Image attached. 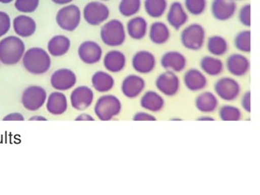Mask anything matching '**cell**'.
Returning <instances> with one entry per match:
<instances>
[{"label": "cell", "mask_w": 260, "mask_h": 195, "mask_svg": "<svg viewBox=\"0 0 260 195\" xmlns=\"http://www.w3.org/2000/svg\"><path fill=\"white\" fill-rule=\"evenodd\" d=\"M23 66L33 75H44L51 68L52 60L47 51L41 48H31L22 57Z\"/></svg>", "instance_id": "cell-1"}, {"label": "cell", "mask_w": 260, "mask_h": 195, "mask_svg": "<svg viewBox=\"0 0 260 195\" xmlns=\"http://www.w3.org/2000/svg\"><path fill=\"white\" fill-rule=\"evenodd\" d=\"M25 52L24 42L10 36L0 40V62L6 66H14L22 59Z\"/></svg>", "instance_id": "cell-2"}, {"label": "cell", "mask_w": 260, "mask_h": 195, "mask_svg": "<svg viewBox=\"0 0 260 195\" xmlns=\"http://www.w3.org/2000/svg\"><path fill=\"white\" fill-rule=\"evenodd\" d=\"M101 39L104 44L110 48L122 46L126 39L123 23L118 19H112L105 23L101 29Z\"/></svg>", "instance_id": "cell-3"}, {"label": "cell", "mask_w": 260, "mask_h": 195, "mask_svg": "<svg viewBox=\"0 0 260 195\" xmlns=\"http://www.w3.org/2000/svg\"><path fill=\"white\" fill-rule=\"evenodd\" d=\"M122 102L112 94H106L98 98L94 106L95 116L101 121H110L118 116L122 111Z\"/></svg>", "instance_id": "cell-4"}, {"label": "cell", "mask_w": 260, "mask_h": 195, "mask_svg": "<svg viewBox=\"0 0 260 195\" xmlns=\"http://www.w3.org/2000/svg\"><path fill=\"white\" fill-rule=\"evenodd\" d=\"M207 33L203 25L192 23L187 25L180 33V43L189 51H199L204 47Z\"/></svg>", "instance_id": "cell-5"}, {"label": "cell", "mask_w": 260, "mask_h": 195, "mask_svg": "<svg viewBox=\"0 0 260 195\" xmlns=\"http://www.w3.org/2000/svg\"><path fill=\"white\" fill-rule=\"evenodd\" d=\"M217 98L223 102H232L237 100L242 92V86L237 79L232 77H222L217 79L214 84Z\"/></svg>", "instance_id": "cell-6"}, {"label": "cell", "mask_w": 260, "mask_h": 195, "mask_svg": "<svg viewBox=\"0 0 260 195\" xmlns=\"http://www.w3.org/2000/svg\"><path fill=\"white\" fill-rule=\"evenodd\" d=\"M81 20L82 13L79 7L75 5L62 7L56 13V23L66 31L72 32L75 30L80 25Z\"/></svg>", "instance_id": "cell-7"}, {"label": "cell", "mask_w": 260, "mask_h": 195, "mask_svg": "<svg viewBox=\"0 0 260 195\" xmlns=\"http://www.w3.org/2000/svg\"><path fill=\"white\" fill-rule=\"evenodd\" d=\"M110 11L107 5L99 1L88 3L83 11L85 21L92 26H98L110 17Z\"/></svg>", "instance_id": "cell-8"}, {"label": "cell", "mask_w": 260, "mask_h": 195, "mask_svg": "<svg viewBox=\"0 0 260 195\" xmlns=\"http://www.w3.org/2000/svg\"><path fill=\"white\" fill-rule=\"evenodd\" d=\"M48 99L47 91L44 87L31 85L26 87L21 95V103L29 111H37L42 108Z\"/></svg>", "instance_id": "cell-9"}, {"label": "cell", "mask_w": 260, "mask_h": 195, "mask_svg": "<svg viewBox=\"0 0 260 195\" xmlns=\"http://www.w3.org/2000/svg\"><path fill=\"white\" fill-rule=\"evenodd\" d=\"M155 86L160 93L172 98L179 93L181 82L176 73L166 71L157 76L155 80Z\"/></svg>", "instance_id": "cell-10"}, {"label": "cell", "mask_w": 260, "mask_h": 195, "mask_svg": "<svg viewBox=\"0 0 260 195\" xmlns=\"http://www.w3.org/2000/svg\"><path fill=\"white\" fill-rule=\"evenodd\" d=\"M132 66L136 72L141 75H148L153 72L157 67V59L153 52L147 50L138 51L133 56Z\"/></svg>", "instance_id": "cell-11"}, {"label": "cell", "mask_w": 260, "mask_h": 195, "mask_svg": "<svg viewBox=\"0 0 260 195\" xmlns=\"http://www.w3.org/2000/svg\"><path fill=\"white\" fill-rule=\"evenodd\" d=\"M78 55L79 59L85 64H95L102 60L103 49L96 42L87 40L79 46Z\"/></svg>", "instance_id": "cell-12"}, {"label": "cell", "mask_w": 260, "mask_h": 195, "mask_svg": "<svg viewBox=\"0 0 260 195\" xmlns=\"http://www.w3.org/2000/svg\"><path fill=\"white\" fill-rule=\"evenodd\" d=\"M50 82L54 89L59 91H68L76 84L77 76L70 69H59L52 74Z\"/></svg>", "instance_id": "cell-13"}, {"label": "cell", "mask_w": 260, "mask_h": 195, "mask_svg": "<svg viewBox=\"0 0 260 195\" xmlns=\"http://www.w3.org/2000/svg\"><path fill=\"white\" fill-rule=\"evenodd\" d=\"M94 96L95 95L91 87L84 85L79 86L71 92V106L78 111H83L93 104Z\"/></svg>", "instance_id": "cell-14"}, {"label": "cell", "mask_w": 260, "mask_h": 195, "mask_svg": "<svg viewBox=\"0 0 260 195\" xmlns=\"http://www.w3.org/2000/svg\"><path fill=\"white\" fill-rule=\"evenodd\" d=\"M145 79L140 75L132 74L124 78L121 84V91L128 99H136L145 91Z\"/></svg>", "instance_id": "cell-15"}, {"label": "cell", "mask_w": 260, "mask_h": 195, "mask_svg": "<svg viewBox=\"0 0 260 195\" xmlns=\"http://www.w3.org/2000/svg\"><path fill=\"white\" fill-rule=\"evenodd\" d=\"M237 10L235 0H213L211 3V14L217 21H229L234 17Z\"/></svg>", "instance_id": "cell-16"}, {"label": "cell", "mask_w": 260, "mask_h": 195, "mask_svg": "<svg viewBox=\"0 0 260 195\" xmlns=\"http://www.w3.org/2000/svg\"><path fill=\"white\" fill-rule=\"evenodd\" d=\"M187 58L179 51H168L161 56L160 64L165 71L181 73L187 67Z\"/></svg>", "instance_id": "cell-17"}, {"label": "cell", "mask_w": 260, "mask_h": 195, "mask_svg": "<svg viewBox=\"0 0 260 195\" xmlns=\"http://www.w3.org/2000/svg\"><path fill=\"white\" fill-rule=\"evenodd\" d=\"M225 67L234 77H243L250 71V61L242 53H233L226 60Z\"/></svg>", "instance_id": "cell-18"}, {"label": "cell", "mask_w": 260, "mask_h": 195, "mask_svg": "<svg viewBox=\"0 0 260 195\" xmlns=\"http://www.w3.org/2000/svg\"><path fill=\"white\" fill-rule=\"evenodd\" d=\"M167 21L170 26L179 30L188 23V13L184 5L179 1H175L167 11Z\"/></svg>", "instance_id": "cell-19"}, {"label": "cell", "mask_w": 260, "mask_h": 195, "mask_svg": "<svg viewBox=\"0 0 260 195\" xmlns=\"http://www.w3.org/2000/svg\"><path fill=\"white\" fill-rule=\"evenodd\" d=\"M186 88L192 92L203 91L208 85V79L203 71L199 69H189L184 73L183 78Z\"/></svg>", "instance_id": "cell-20"}, {"label": "cell", "mask_w": 260, "mask_h": 195, "mask_svg": "<svg viewBox=\"0 0 260 195\" xmlns=\"http://www.w3.org/2000/svg\"><path fill=\"white\" fill-rule=\"evenodd\" d=\"M141 108L150 113H160L165 107V100L160 92L149 90L145 91L140 101Z\"/></svg>", "instance_id": "cell-21"}, {"label": "cell", "mask_w": 260, "mask_h": 195, "mask_svg": "<svg viewBox=\"0 0 260 195\" xmlns=\"http://www.w3.org/2000/svg\"><path fill=\"white\" fill-rule=\"evenodd\" d=\"M195 107L203 114H212L219 107V100L212 91H203L195 99Z\"/></svg>", "instance_id": "cell-22"}, {"label": "cell", "mask_w": 260, "mask_h": 195, "mask_svg": "<svg viewBox=\"0 0 260 195\" xmlns=\"http://www.w3.org/2000/svg\"><path fill=\"white\" fill-rule=\"evenodd\" d=\"M103 64L106 71L117 74L122 72L126 67V57L121 51H109L104 56Z\"/></svg>", "instance_id": "cell-23"}, {"label": "cell", "mask_w": 260, "mask_h": 195, "mask_svg": "<svg viewBox=\"0 0 260 195\" xmlns=\"http://www.w3.org/2000/svg\"><path fill=\"white\" fill-rule=\"evenodd\" d=\"M13 29L17 36L22 38H28L36 33V22L32 17L26 15H20L13 20Z\"/></svg>", "instance_id": "cell-24"}, {"label": "cell", "mask_w": 260, "mask_h": 195, "mask_svg": "<svg viewBox=\"0 0 260 195\" xmlns=\"http://www.w3.org/2000/svg\"><path fill=\"white\" fill-rule=\"evenodd\" d=\"M46 108L52 115H61L67 112L68 100L67 95L61 91H53L48 96Z\"/></svg>", "instance_id": "cell-25"}, {"label": "cell", "mask_w": 260, "mask_h": 195, "mask_svg": "<svg viewBox=\"0 0 260 195\" xmlns=\"http://www.w3.org/2000/svg\"><path fill=\"white\" fill-rule=\"evenodd\" d=\"M149 31V24L143 17H133L126 24V33L131 39L141 40L147 36Z\"/></svg>", "instance_id": "cell-26"}, {"label": "cell", "mask_w": 260, "mask_h": 195, "mask_svg": "<svg viewBox=\"0 0 260 195\" xmlns=\"http://www.w3.org/2000/svg\"><path fill=\"white\" fill-rule=\"evenodd\" d=\"M150 41L156 45H164L171 39V30L164 21H155L149 29Z\"/></svg>", "instance_id": "cell-27"}, {"label": "cell", "mask_w": 260, "mask_h": 195, "mask_svg": "<svg viewBox=\"0 0 260 195\" xmlns=\"http://www.w3.org/2000/svg\"><path fill=\"white\" fill-rule=\"evenodd\" d=\"M91 85L100 93H106L114 88L115 81L110 73L102 71H96L91 77Z\"/></svg>", "instance_id": "cell-28"}, {"label": "cell", "mask_w": 260, "mask_h": 195, "mask_svg": "<svg viewBox=\"0 0 260 195\" xmlns=\"http://www.w3.org/2000/svg\"><path fill=\"white\" fill-rule=\"evenodd\" d=\"M201 71L205 75L211 77H217L222 75L224 70V64L219 57L214 56H205L200 60Z\"/></svg>", "instance_id": "cell-29"}, {"label": "cell", "mask_w": 260, "mask_h": 195, "mask_svg": "<svg viewBox=\"0 0 260 195\" xmlns=\"http://www.w3.org/2000/svg\"><path fill=\"white\" fill-rule=\"evenodd\" d=\"M71 42L67 36H56L49 40L48 44V50L50 55L58 56H64L71 48Z\"/></svg>", "instance_id": "cell-30"}, {"label": "cell", "mask_w": 260, "mask_h": 195, "mask_svg": "<svg viewBox=\"0 0 260 195\" xmlns=\"http://www.w3.org/2000/svg\"><path fill=\"white\" fill-rule=\"evenodd\" d=\"M207 48L211 56L220 57L224 56L229 52L230 44L224 37L215 35L211 36L207 40Z\"/></svg>", "instance_id": "cell-31"}, {"label": "cell", "mask_w": 260, "mask_h": 195, "mask_svg": "<svg viewBox=\"0 0 260 195\" xmlns=\"http://www.w3.org/2000/svg\"><path fill=\"white\" fill-rule=\"evenodd\" d=\"M144 8L145 13L152 18L164 17L168 9V0H145Z\"/></svg>", "instance_id": "cell-32"}, {"label": "cell", "mask_w": 260, "mask_h": 195, "mask_svg": "<svg viewBox=\"0 0 260 195\" xmlns=\"http://www.w3.org/2000/svg\"><path fill=\"white\" fill-rule=\"evenodd\" d=\"M234 46L239 52L250 53L251 52V31L244 29L234 37Z\"/></svg>", "instance_id": "cell-33"}, {"label": "cell", "mask_w": 260, "mask_h": 195, "mask_svg": "<svg viewBox=\"0 0 260 195\" xmlns=\"http://www.w3.org/2000/svg\"><path fill=\"white\" fill-rule=\"evenodd\" d=\"M242 111L238 106L233 105L225 104L221 106L219 110V117L221 120L229 122V121L242 120Z\"/></svg>", "instance_id": "cell-34"}, {"label": "cell", "mask_w": 260, "mask_h": 195, "mask_svg": "<svg viewBox=\"0 0 260 195\" xmlns=\"http://www.w3.org/2000/svg\"><path fill=\"white\" fill-rule=\"evenodd\" d=\"M141 0H121L118 5L120 14L125 17L136 16L141 9Z\"/></svg>", "instance_id": "cell-35"}, {"label": "cell", "mask_w": 260, "mask_h": 195, "mask_svg": "<svg viewBox=\"0 0 260 195\" xmlns=\"http://www.w3.org/2000/svg\"><path fill=\"white\" fill-rule=\"evenodd\" d=\"M184 9L192 16H201L207 10V0H184Z\"/></svg>", "instance_id": "cell-36"}, {"label": "cell", "mask_w": 260, "mask_h": 195, "mask_svg": "<svg viewBox=\"0 0 260 195\" xmlns=\"http://www.w3.org/2000/svg\"><path fill=\"white\" fill-rule=\"evenodd\" d=\"M40 5V0H16L15 8L22 13H34Z\"/></svg>", "instance_id": "cell-37"}, {"label": "cell", "mask_w": 260, "mask_h": 195, "mask_svg": "<svg viewBox=\"0 0 260 195\" xmlns=\"http://www.w3.org/2000/svg\"><path fill=\"white\" fill-rule=\"evenodd\" d=\"M250 12H251V5L250 4H247V5L242 6L238 13V20L245 27L249 28L251 25Z\"/></svg>", "instance_id": "cell-38"}, {"label": "cell", "mask_w": 260, "mask_h": 195, "mask_svg": "<svg viewBox=\"0 0 260 195\" xmlns=\"http://www.w3.org/2000/svg\"><path fill=\"white\" fill-rule=\"evenodd\" d=\"M11 28V18L5 12L0 11V38L5 36Z\"/></svg>", "instance_id": "cell-39"}, {"label": "cell", "mask_w": 260, "mask_h": 195, "mask_svg": "<svg viewBox=\"0 0 260 195\" xmlns=\"http://www.w3.org/2000/svg\"><path fill=\"white\" fill-rule=\"evenodd\" d=\"M241 106L245 112L249 113V114L251 112V92L250 91H246L242 95V99H241Z\"/></svg>", "instance_id": "cell-40"}, {"label": "cell", "mask_w": 260, "mask_h": 195, "mask_svg": "<svg viewBox=\"0 0 260 195\" xmlns=\"http://www.w3.org/2000/svg\"><path fill=\"white\" fill-rule=\"evenodd\" d=\"M133 119V121H156L157 118L151 114L150 112L139 111V112L134 114Z\"/></svg>", "instance_id": "cell-41"}, {"label": "cell", "mask_w": 260, "mask_h": 195, "mask_svg": "<svg viewBox=\"0 0 260 195\" xmlns=\"http://www.w3.org/2000/svg\"><path fill=\"white\" fill-rule=\"evenodd\" d=\"M4 121H24L25 118L22 114L20 113H12V114H8L3 119Z\"/></svg>", "instance_id": "cell-42"}, {"label": "cell", "mask_w": 260, "mask_h": 195, "mask_svg": "<svg viewBox=\"0 0 260 195\" xmlns=\"http://www.w3.org/2000/svg\"><path fill=\"white\" fill-rule=\"evenodd\" d=\"M95 118H93L91 115L86 113L79 114V116L75 118V121H94Z\"/></svg>", "instance_id": "cell-43"}, {"label": "cell", "mask_w": 260, "mask_h": 195, "mask_svg": "<svg viewBox=\"0 0 260 195\" xmlns=\"http://www.w3.org/2000/svg\"><path fill=\"white\" fill-rule=\"evenodd\" d=\"M52 2L55 3L56 5H67L71 4L74 0H52Z\"/></svg>", "instance_id": "cell-44"}, {"label": "cell", "mask_w": 260, "mask_h": 195, "mask_svg": "<svg viewBox=\"0 0 260 195\" xmlns=\"http://www.w3.org/2000/svg\"><path fill=\"white\" fill-rule=\"evenodd\" d=\"M215 118L213 117L209 116V115H205V116H201L197 118V121H215Z\"/></svg>", "instance_id": "cell-45"}, {"label": "cell", "mask_w": 260, "mask_h": 195, "mask_svg": "<svg viewBox=\"0 0 260 195\" xmlns=\"http://www.w3.org/2000/svg\"><path fill=\"white\" fill-rule=\"evenodd\" d=\"M47 121V118L44 116H33L32 118H29V121Z\"/></svg>", "instance_id": "cell-46"}, {"label": "cell", "mask_w": 260, "mask_h": 195, "mask_svg": "<svg viewBox=\"0 0 260 195\" xmlns=\"http://www.w3.org/2000/svg\"><path fill=\"white\" fill-rule=\"evenodd\" d=\"M13 0H0V3L2 4H9V3L13 2Z\"/></svg>", "instance_id": "cell-47"}, {"label": "cell", "mask_w": 260, "mask_h": 195, "mask_svg": "<svg viewBox=\"0 0 260 195\" xmlns=\"http://www.w3.org/2000/svg\"><path fill=\"white\" fill-rule=\"evenodd\" d=\"M182 120H183V119H182V118H171V121H182Z\"/></svg>", "instance_id": "cell-48"}, {"label": "cell", "mask_w": 260, "mask_h": 195, "mask_svg": "<svg viewBox=\"0 0 260 195\" xmlns=\"http://www.w3.org/2000/svg\"><path fill=\"white\" fill-rule=\"evenodd\" d=\"M102 1H110V0H102Z\"/></svg>", "instance_id": "cell-49"}, {"label": "cell", "mask_w": 260, "mask_h": 195, "mask_svg": "<svg viewBox=\"0 0 260 195\" xmlns=\"http://www.w3.org/2000/svg\"><path fill=\"white\" fill-rule=\"evenodd\" d=\"M235 1H240V0H235Z\"/></svg>", "instance_id": "cell-50"}]
</instances>
